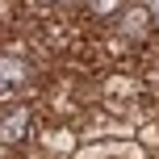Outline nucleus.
Segmentation results:
<instances>
[{"mask_svg":"<svg viewBox=\"0 0 159 159\" xmlns=\"http://www.w3.org/2000/svg\"><path fill=\"white\" fill-rule=\"evenodd\" d=\"M38 138V109L30 101L0 105V147L4 151H25Z\"/></svg>","mask_w":159,"mask_h":159,"instance_id":"f257e3e1","label":"nucleus"},{"mask_svg":"<svg viewBox=\"0 0 159 159\" xmlns=\"http://www.w3.org/2000/svg\"><path fill=\"white\" fill-rule=\"evenodd\" d=\"M109 30L117 34L121 42H130V46L147 50V46H151V42H155V30H159V25H155V13H151V8H147V4H130L126 13H121L117 21L109 25Z\"/></svg>","mask_w":159,"mask_h":159,"instance_id":"f03ea898","label":"nucleus"},{"mask_svg":"<svg viewBox=\"0 0 159 159\" xmlns=\"http://www.w3.org/2000/svg\"><path fill=\"white\" fill-rule=\"evenodd\" d=\"M126 8H130V0H84V4H80V13H84L92 25H105V30H109V25L126 13Z\"/></svg>","mask_w":159,"mask_h":159,"instance_id":"7ed1b4c3","label":"nucleus"},{"mask_svg":"<svg viewBox=\"0 0 159 159\" xmlns=\"http://www.w3.org/2000/svg\"><path fill=\"white\" fill-rule=\"evenodd\" d=\"M134 134H138V143H143L147 151H159V121H155V117H143V121L134 126Z\"/></svg>","mask_w":159,"mask_h":159,"instance_id":"20e7f679","label":"nucleus"}]
</instances>
